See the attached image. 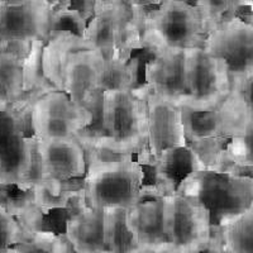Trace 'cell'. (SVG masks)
<instances>
[{"mask_svg": "<svg viewBox=\"0 0 253 253\" xmlns=\"http://www.w3.org/2000/svg\"><path fill=\"white\" fill-rule=\"evenodd\" d=\"M86 165V150L78 138H36L33 181L70 182L83 180Z\"/></svg>", "mask_w": 253, "mask_h": 253, "instance_id": "cell-12", "label": "cell"}, {"mask_svg": "<svg viewBox=\"0 0 253 253\" xmlns=\"http://www.w3.org/2000/svg\"><path fill=\"white\" fill-rule=\"evenodd\" d=\"M252 83L233 84V90L220 105L211 110L182 109L187 146L210 169L218 165L225 144L234 134L253 122Z\"/></svg>", "mask_w": 253, "mask_h": 253, "instance_id": "cell-2", "label": "cell"}, {"mask_svg": "<svg viewBox=\"0 0 253 253\" xmlns=\"http://www.w3.org/2000/svg\"><path fill=\"white\" fill-rule=\"evenodd\" d=\"M65 237L75 253H108L103 237V209L86 205L83 191L69 207Z\"/></svg>", "mask_w": 253, "mask_h": 253, "instance_id": "cell-17", "label": "cell"}, {"mask_svg": "<svg viewBox=\"0 0 253 253\" xmlns=\"http://www.w3.org/2000/svg\"><path fill=\"white\" fill-rule=\"evenodd\" d=\"M87 20L79 10L66 5H53L49 18V32L70 31L83 37Z\"/></svg>", "mask_w": 253, "mask_h": 253, "instance_id": "cell-26", "label": "cell"}, {"mask_svg": "<svg viewBox=\"0 0 253 253\" xmlns=\"http://www.w3.org/2000/svg\"><path fill=\"white\" fill-rule=\"evenodd\" d=\"M126 1L132 6V9H134L135 12L144 14L146 10L158 5V4H161L164 0H126Z\"/></svg>", "mask_w": 253, "mask_h": 253, "instance_id": "cell-28", "label": "cell"}, {"mask_svg": "<svg viewBox=\"0 0 253 253\" xmlns=\"http://www.w3.org/2000/svg\"><path fill=\"white\" fill-rule=\"evenodd\" d=\"M203 47L224 60L232 84L253 80V24L236 15L210 31Z\"/></svg>", "mask_w": 253, "mask_h": 253, "instance_id": "cell-10", "label": "cell"}, {"mask_svg": "<svg viewBox=\"0 0 253 253\" xmlns=\"http://www.w3.org/2000/svg\"><path fill=\"white\" fill-rule=\"evenodd\" d=\"M147 92L144 84L133 89L101 92L99 104L103 132L79 135L85 150L135 156L143 164L147 150Z\"/></svg>", "mask_w": 253, "mask_h": 253, "instance_id": "cell-1", "label": "cell"}, {"mask_svg": "<svg viewBox=\"0 0 253 253\" xmlns=\"http://www.w3.org/2000/svg\"><path fill=\"white\" fill-rule=\"evenodd\" d=\"M207 35L202 15L187 0H164L146 10L142 20L143 48L150 51L203 46Z\"/></svg>", "mask_w": 253, "mask_h": 253, "instance_id": "cell-5", "label": "cell"}, {"mask_svg": "<svg viewBox=\"0 0 253 253\" xmlns=\"http://www.w3.org/2000/svg\"><path fill=\"white\" fill-rule=\"evenodd\" d=\"M0 1L4 4H8V5H22V4L29 1V0H0Z\"/></svg>", "mask_w": 253, "mask_h": 253, "instance_id": "cell-30", "label": "cell"}, {"mask_svg": "<svg viewBox=\"0 0 253 253\" xmlns=\"http://www.w3.org/2000/svg\"><path fill=\"white\" fill-rule=\"evenodd\" d=\"M104 55L98 49H79L70 56L63 75V91L74 103L92 110L100 100Z\"/></svg>", "mask_w": 253, "mask_h": 253, "instance_id": "cell-16", "label": "cell"}, {"mask_svg": "<svg viewBox=\"0 0 253 253\" xmlns=\"http://www.w3.org/2000/svg\"><path fill=\"white\" fill-rule=\"evenodd\" d=\"M138 253H153V252H148V251H139V252Z\"/></svg>", "mask_w": 253, "mask_h": 253, "instance_id": "cell-31", "label": "cell"}, {"mask_svg": "<svg viewBox=\"0 0 253 253\" xmlns=\"http://www.w3.org/2000/svg\"><path fill=\"white\" fill-rule=\"evenodd\" d=\"M103 237L108 253H138L139 247L126 223V209H103Z\"/></svg>", "mask_w": 253, "mask_h": 253, "instance_id": "cell-22", "label": "cell"}, {"mask_svg": "<svg viewBox=\"0 0 253 253\" xmlns=\"http://www.w3.org/2000/svg\"><path fill=\"white\" fill-rule=\"evenodd\" d=\"M86 161L81 186L86 205L95 209H128L139 202L147 170L138 157L86 150Z\"/></svg>", "mask_w": 253, "mask_h": 253, "instance_id": "cell-3", "label": "cell"}, {"mask_svg": "<svg viewBox=\"0 0 253 253\" xmlns=\"http://www.w3.org/2000/svg\"><path fill=\"white\" fill-rule=\"evenodd\" d=\"M6 253H75L65 234L52 232H28L8 248Z\"/></svg>", "mask_w": 253, "mask_h": 253, "instance_id": "cell-24", "label": "cell"}, {"mask_svg": "<svg viewBox=\"0 0 253 253\" xmlns=\"http://www.w3.org/2000/svg\"><path fill=\"white\" fill-rule=\"evenodd\" d=\"M239 9H252L253 6V0H234Z\"/></svg>", "mask_w": 253, "mask_h": 253, "instance_id": "cell-29", "label": "cell"}, {"mask_svg": "<svg viewBox=\"0 0 253 253\" xmlns=\"http://www.w3.org/2000/svg\"><path fill=\"white\" fill-rule=\"evenodd\" d=\"M186 98L184 109L204 112L220 105L233 90L232 78L224 60L215 57L203 46L184 49Z\"/></svg>", "mask_w": 253, "mask_h": 253, "instance_id": "cell-7", "label": "cell"}, {"mask_svg": "<svg viewBox=\"0 0 253 253\" xmlns=\"http://www.w3.org/2000/svg\"><path fill=\"white\" fill-rule=\"evenodd\" d=\"M52 8L51 0H29L22 5L0 1V46L46 41Z\"/></svg>", "mask_w": 253, "mask_h": 253, "instance_id": "cell-13", "label": "cell"}, {"mask_svg": "<svg viewBox=\"0 0 253 253\" xmlns=\"http://www.w3.org/2000/svg\"><path fill=\"white\" fill-rule=\"evenodd\" d=\"M144 85L151 94L176 107H182L186 98L184 51L156 49L143 66Z\"/></svg>", "mask_w": 253, "mask_h": 253, "instance_id": "cell-15", "label": "cell"}, {"mask_svg": "<svg viewBox=\"0 0 253 253\" xmlns=\"http://www.w3.org/2000/svg\"><path fill=\"white\" fill-rule=\"evenodd\" d=\"M186 146L181 108L147 92V150L143 165L164 151Z\"/></svg>", "mask_w": 253, "mask_h": 253, "instance_id": "cell-14", "label": "cell"}, {"mask_svg": "<svg viewBox=\"0 0 253 253\" xmlns=\"http://www.w3.org/2000/svg\"><path fill=\"white\" fill-rule=\"evenodd\" d=\"M191 4L202 15L208 33L225 20L238 15L239 10L234 0H193Z\"/></svg>", "mask_w": 253, "mask_h": 253, "instance_id": "cell-25", "label": "cell"}, {"mask_svg": "<svg viewBox=\"0 0 253 253\" xmlns=\"http://www.w3.org/2000/svg\"><path fill=\"white\" fill-rule=\"evenodd\" d=\"M144 167L150 171L152 178L151 184H155L165 193L170 194L175 191L185 176L195 170L205 169L207 166L195 151L190 146H186L171 148L156 157L148 158Z\"/></svg>", "mask_w": 253, "mask_h": 253, "instance_id": "cell-18", "label": "cell"}, {"mask_svg": "<svg viewBox=\"0 0 253 253\" xmlns=\"http://www.w3.org/2000/svg\"><path fill=\"white\" fill-rule=\"evenodd\" d=\"M28 130V108L0 113V187L26 191L35 178L36 138Z\"/></svg>", "mask_w": 253, "mask_h": 253, "instance_id": "cell-6", "label": "cell"}, {"mask_svg": "<svg viewBox=\"0 0 253 253\" xmlns=\"http://www.w3.org/2000/svg\"><path fill=\"white\" fill-rule=\"evenodd\" d=\"M126 223L139 250L165 253L170 238L167 193L155 184H144L139 202L126 209Z\"/></svg>", "mask_w": 253, "mask_h": 253, "instance_id": "cell-11", "label": "cell"}, {"mask_svg": "<svg viewBox=\"0 0 253 253\" xmlns=\"http://www.w3.org/2000/svg\"><path fill=\"white\" fill-rule=\"evenodd\" d=\"M170 238L165 253H200L211 238L209 211L196 200L178 194H167Z\"/></svg>", "mask_w": 253, "mask_h": 253, "instance_id": "cell-9", "label": "cell"}, {"mask_svg": "<svg viewBox=\"0 0 253 253\" xmlns=\"http://www.w3.org/2000/svg\"><path fill=\"white\" fill-rule=\"evenodd\" d=\"M90 48L81 36L70 31H52L42 47V71L55 89L63 91V75L70 56L79 49Z\"/></svg>", "mask_w": 253, "mask_h": 253, "instance_id": "cell-20", "label": "cell"}, {"mask_svg": "<svg viewBox=\"0 0 253 253\" xmlns=\"http://www.w3.org/2000/svg\"><path fill=\"white\" fill-rule=\"evenodd\" d=\"M219 230L225 253H253V208Z\"/></svg>", "mask_w": 253, "mask_h": 253, "instance_id": "cell-23", "label": "cell"}, {"mask_svg": "<svg viewBox=\"0 0 253 253\" xmlns=\"http://www.w3.org/2000/svg\"><path fill=\"white\" fill-rule=\"evenodd\" d=\"M175 191L209 211L211 228H220L253 208V176L205 167L182 178Z\"/></svg>", "mask_w": 253, "mask_h": 253, "instance_id": "cell-4", "label": "cell"}, {"mask_svg": "<svg viewBox=\"0 0 253 253\" xmlns=\"http://www.w3.org/2000/svg\"><path fill=\"white\" fill-rule=\"evenodd\" d=\"M29 47L31 43L0 46V113L31 105L23 89V61Z\"/></svg>", "mask_w": 253, "mask_h": 253, "instance_id": "cell-19", "label": "cell"}, {"mask_svg": "<svg viewBox=\"0 0 253 253\" xmlns=\"http://www.w3.org/2000/svg\"><path fill=\"white\" fill-rule=\"evenodd\" d=\"M95 114L74 103L61 90H51L28 108V124L36 138H78L91 128Z\"/></svg>", "mask_w": 253, "mask_h": 253, "instance_id": "cell-8", "label": "cell"}, {"mask_svg": "<svg viewBox=\"0 0 253 253\" xmlns=\"http://www.w3.org/2000/svg\"><path fill=\"white\" fill-rule=\"evenodd\" d=\"M26 230L0 199V253H6L8 248L23 238Z\"/></svg>", "mask_w": 253, "mask_h": 253, "instance_id": "cell-27", "label": "cell"}, {"mask_svg": "<svg viewBox=\"0 0 253 253\" xmlns=\"http://www.w3.org/2000/svg\"><path fill=\"white\" fill-rule=\"evenodd\" d=\"M141 63L137 56H126L118 51L104 56L99 90H124L138 86V75Z\"/></svg>", "mask_w": 253, "mask_h": 253, "instance_id": "cell-21", "label": "cell"}]
</instances>
